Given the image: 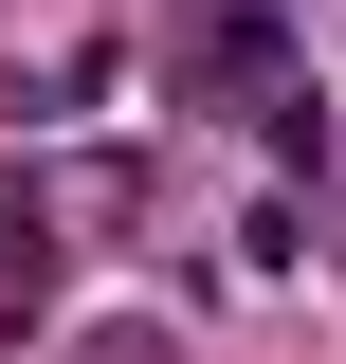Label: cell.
Returning <instances> with one entry per match:
<instances>
[{
	"label": "cell",
	"mask_w": 346,
	"mask_h": 364,
	"mask_svg": "<svg viewBox=\"0 0 346 364\" xmlns=\"http://www.w3.org/2000/svg\"><path fill=\"white\" fill-rule=\"evenodd\" d=\"M182 73H201V91H256V109H273V91H292V18H273V0H219L201 37H182Z\"/></svg>",
	"instance_id": "6da1fadb"
},
{
	"label": "cell",
	"mask_w": 346,
	"mask_h": 364,
	"mask_svg": "<svg viewBox=\"0 0 346 364\" xmlns=\"http://www.w3.org/2000/svg\"><path fill=\"white\" fill-rule=\"evenodd\" d=\"M256 128H273V182H292V200H328V182H346V109H328V91H273V109H256Z\"/></svg>",
	"instance_id": "7a4b0ae2"
},
{
	"label": "cell",
	"mask_w": 346,
	"mask_h": 364,
	"mask_svg": "<svg viewBox=\"0 0 346 364\" xmlns=\"http://www.w3.org/2000/svg\"><path fill=\"white\" fill-rule=\"evenodd\" d=\"M0 328H55V237L0 219Z\"/></svg>",
	"instance_id": "3957f363"
}]
</instances>
